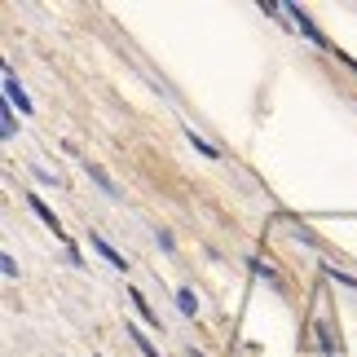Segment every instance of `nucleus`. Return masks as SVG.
<instances>
[{
    "label": "nucleus",
    "mask_w": 357,
    "mask_h": 357,
    "mask_svg": "<svg viewBox=\"0 0 357 357\" xmlns=\"http://www.w3.org/2000/svg\"><path fill=\"white\" fill-rule=\"evenodd\" d=\"M84 172H89V181H98V185H102V190H106L111 199H119V185L111 181V176H106V168H98L93 159H84Z\"/></svg>",
    "instance_id": "nucleus-4"
},
{
    "label": "nucleus",
    "mask_w": 357,
    "mask_h": 357,
    "mask_svg": "<svg viewBox=\"0 0 357 357\" xmlns=\"http://www.w3.org/2000/svg\"><path fill=\"white\" fill-rule=\"evenodd\" d=\"M93 247H98V252H102L106 260H111V265H115V269H128V260H123V256H119V252H115V247H111V243H106V238H98V234H93Z\"/></svg>",
    "instance_id": "nucleus-6"
},
{
    "label": "nucleus",
    "mask_w": 357,
    "mask_h": 357,
    "mask_svg": "<svg viewBox=\"0 0 357 357\" xmlns=\"http://www.w3.org/2000/svg\"><path fill=\"white\" fill-rule=\"evenodd\" d=\"M287 18H291V22L300 26V31H305V36L313 40V45H322V49H326V36L318 31V26H313V18H309V13H305V9H296V5H287Z\"/></svg>",
    "instance_id": "nucleus-1"
},
{
    "label": "nucleus",
    "mask_w": 357,
    "mask_h": 357,
    "mask_svg": "<svg viewBox=\"0 0 357 357\" xmlns=\"http://www.w3.org/2000/svg\"><path fill=\"white\" fill-rule=\"evenodd\" d=\"M176 305H181V313H199V300H195V291H190V287H181V291H176Z\"/></svg>",
    "instance_id": "nucleus-9"
},
{
    "label": "nucleus",
    "mask_w": 357,
    "mask_h": 357,
    "mask_svg": "<svg viewBox=\"0 0 357 357\" xmlns=\"http://www.w3.org/2000/svg\"><path fill=\"white\" fill-rule=\"evenodd\" d=\"M326 278H331V282H340V287H357V278H353V273L335 269V265H326Z\"/></svg>",
    "instance_id": "nucleus-11"
},
{
    "label": "nucleus",
    "mask_w": 357,
    "mask_h": 357,
    "mask_svg": "<svg viewBox=\"0 0 357 357\" xmlns=\"http://www.w3.org/2000/svg\"><path fill=\"white\" fill-rule=\"evenodd\" d=\"M26 203H31V212H36V216H40V221H45V225L53 229V234H58V238H62V225H58V216H53V208H49V203H45V199H40V195H31V199H26Z\"/></svg>",
    "instance_id": "nucleus-3"
},
{
    "label": "nucleus",
    "mask_w": 357,
    "mask_h": 357,
    "mask_svg": "<svg viewBox=\"0 0 357 357\" xmlns=\"http://www.w3.org/2000/svg\"><path fill=\"white\" fill-rule=\"evenodd\" d=\"M190 357H203V353H195V349H190Z\"/></svg>",
    "instance_id": "nucleus-13"
},
{
    "label": "nucleus",
    "mask_w": 357,
    "mask_h": 357,
    "mask_svg": "<svg viewBox=\"0 0 357 357\" xmlns=\"http://www.w3.org/2000/svg\"><path fill=\"white\" fill-rule=\"evenodd\" d=\"M18 132V119H13V111L5 106V111H0V137H13Z\"/></svg>",
    "instance_id": "nucleus-10"
},
{
    "label": "nucleus",
    "mask_w": 357,
    "mask_h": 357,
    "mask_svg": "<svg viewBox=\"0 0 357 357\" xmlns=\"http://www.w3.org/2000/svg\"><path fill=\"white\" fill-rule=\"evenodd\" d=\"M128 300H132V309H137V313H142V318H146L150 326H159V313H155V309H150V300H146L142 291H128Z\"/></svg>",
    "instance_id": "nucleus-5"
},
{
    "label": "nucleus",
    "mask_w": 357,
    "mask_h": 357,
    "mask_svg": "<svg viewBox=\"0 0 357 357\" xmlns=\"http://www.w3.org/2000/svg\"><path fill=\"white\" fill-rule=\"evenodd\" d=\"M5 98H9V106H18L22 115H31V98L22 93V84H18V75H13V71H5Z\"/></svg>",
    "instance_id": "nucleus-2"
},
{
    "label": "nucleus",
    "mask_w": 357,
    "mask_h": 357,
    "mask_svg": "<svg viewBox=\"0 0 357 357\" xmlns=\"http://www.w3.org/2000/svg\"><path fill=\"white\" fill-rule=\"evenodd\" d=\"M185 137H190V146H195L203 159H216V146H208V142H203V137H199L195 128H185Z\"/></svg>",
    "instance_id": "nucleus-8"
},
{
    "label": "nucleus",
    "mask_w": 357,
    "mask_h": 357,
    "mask_svg": "<svg viewBox=\"0 0 357 357\" xmlns=\"http://www.w3.org/2000/svg\"><path fill=\"white\" fill-rule=\"evenodd\" d=\"M123 335H132V340H137V349H142V353H146V357H163V353H159V349H155V344H150V340H146V335H142V331H137V326H123Z\"/></svg>",
    "instance_id": "nucleus-7"
},
{
    "label": "nucleus",
    "mask_w": 357,
    "mask_h": 357,
    "mask_svg": "<svg viewBox=\"0 0 357 357\" xmlns=\"http://www.w3.org/2000/svg\"><path fill=\"white\" fill-rule=\"evenodd\" d=\"M0 269H5V278H18V260L13 256H0Z\"/></svg>",
    "instance_id": "nucleus-12"
}]
</instances>
